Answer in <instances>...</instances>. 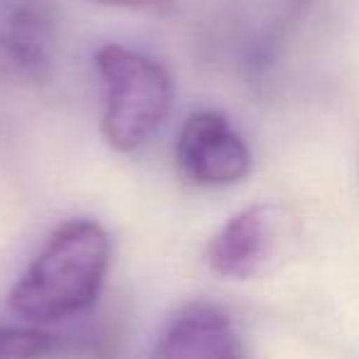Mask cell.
Listing matches in <instances>:
<instances>
[{
    "mask_svg": "<svg viewBox=\"0 0 359 359\" xmlns=\"http://www.w3.org/2000/svg\"><path fill=\"white\" fill-rule=\"evenodd\" d=\"M111 269V236L94 219L52 231L8 295V308L37 325L76 318L96 305Z\"/></svg>",
    "mask_w": 359,
    "mask_h": 359,
    "instance_id": "6da1fadb",
    "label": "cell"
},
{
    "mask_svg": "<svg viewBox=\"0 0 359 359\" xmlns=\"http://www.w3.org/2000/svg\"><path fill=\"white\" fill-rule=\"evenodd\" d=\"M94 62L104 81L101 135L116 153H133L168 118L175 96L172 79L153 57L116 42L99 47Z\"/></svg>",
    "mask_w": 359,
    "mask_h": 359,
    "instance_id": "7a4b0ae2",
    "label": "cell"
},
{
    "mask_svg": "<svg viewBox=\"0 0 359 359\" xmlns=\"http://www.w3.org/2000/svg\"><path fill=\"white\" fill-rule=\"evenodd\" d=\"M288 217L276 202H256L226 219L207 246V266L226 280H251L280 256Z\"/></svg>",
    "mask_w": 359,
    "mask_h": 359,
    "instance_id": "3957f363",
    "label": "cell"
},
{
    "mask_svg": "<svg viewBox=\"0 0 359 359\" xmlns=\"http://www.w3.org/2000/svg\"><path fill=\"white\" fill-rule=\"evenodd\" d=\"M175 163L197 187L236 185L251 172V150L222 111L200 109L180 126Z\"/></svg>",
    "mask_w": 359,
    "mask_h": 359,
    "instance_id": "277c9868",
    "label": "cell"
},
{
    "mask_svg": "<svg viewBox=\"0 0 359 359\" xmlns=\"http://www.w3.org/2000/svg\"><path fill=\"white\" fill-rule=\"evenodd\" d=\"M150 359H246V349L222 305L192 300L175 310Z\"/></svg>",
    "mask_w": 359,
    "mask_h": 359,
    "instance_id": "5b68a950",
    "label": "cell"
},
{
    "mask_svg": "<svg viewBox=\"0 0 359 359\" xmlns=\"http://www.w3.org/2000/svg\"><path fill=\"white\" fill-rule=\"evenodd\" d=\"M57 18L45 0H18L0 18V57L27 79L52 72Z\"/></svg>",
    "mask_w": 359,
    "mask_h": 359,
    "instance_id": "8992f818",
    "label": "cell"
},
{
    "mask_svg": "<svg viewBox=\"0 0 359 359\" xmlns=\"http://www.w3.org/2000/svg\"><path fill=\"white\" fill-rule=\"evenodd\" d=\"M57 349V337L40 327L0 325V359H42Z\"/></svg>",
    "mask_w": 359,
    "mask_h": 359,
    "instance_id": "52a82bcc",
    "label": "cell"
},
{
    "mask_svg": "<svg viewBox=\"0 0 359 359\" xmlns=\"http://www.w3.org/2000/svg\"><path fill=\"white\" fill-rule=\"evenodd\" d=\"M106 8H121V11L145 13L155 18H170L177 11V0H91Z\"/></svg>",
    "mask_w": 359,
    "mask_h": 359,
    "instance_id": "ba28073f",
    "label": "cell"
}]
</instances>
